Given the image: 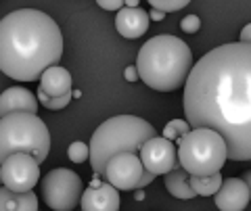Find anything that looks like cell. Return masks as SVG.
<instances>
[{"mask_svg":"<svg viewBox=\"0 0 251 211\" xmlns=\"http://www.w3.org/2000/svg\"><path fill=\"white\" fill-rule=\"evenodd\" d=\"M134 199H136V201H143V199H145V192H143V190H140V188H138V192L134 194Z\"/></svg>","mask_w":251,"mask_h":211,"instance_id":"cell-30","label":"cell"},{"mask_svg":"<svg viewBox=\"0 0 251 211\" xmlns=\"http://www.w3.org/2000/svg\"><path fill=\"white\" fill-rule=\"evenodd\" d=\"M222 176H220V171L218 174H211V176H191L188 178V184L193 186V190L195 194H199V197H209V194H216L220 190V186H222Z\"/></svg>","mask_w":251,"mask_h":211,"instance_id":"cell-18","label":"cell"},{"mask_svg":"<svg viewBox=\"0 0 251 211\" xmlns=\"http://www.w3.org/2000/svg\"><path fill=\"white\" fill-rule=\"evenodd\" d=\"M82 211H117L120 209V190L113 188L109 182L100 186H88L82 194Z\"/></svg>","mask_w":251,"mask_h":211,"instance_id":"cell-12","label":"cell"},{"mask_svg":"<svg viewBox=\"0 0 251 211\" xmlns=\"http://www.w3.org/2000/svg\"><path fill=\"white\" fill-rule=\"evenodd\" d=\"M67 157H69V161H74V163L88 161L90 159V146L86 142L75 140V142H72V144H69V148H67Z\"/></svg>","mask_w":251,"mask_h":211,"instance_id":"cell-20","label":"cell"},{"mask_svg":"<svg viewBox=\"0 0 251 211\" xmlns=\"http://www.w3.org/2000/svg\"><path fill=\"white\" fill-rule=\"evenodd\" d=\"M188 176L186 171L176 165L172 171H168L166 174V188L168 192L172 194V197H176V199H193V197H197L193 190V186L188 184Z\"/></svg>","mask_w":251,"mask_h":211,"instance_id":"cell-17","label":"cell"},{"mask_svg":"<svg viewBox=\"0 0 251 211\" xmlns=\"http://www.w3.org/2000/svg\"><path fill=\"white\" fill-rule=\"evenodd\" d=\"M0 211H38V197L34 192H15L0 186Z\"/></svg>","mask_w":251,"mask_h":211,"instance_id":"cell-16","label":"cell"},{"mask_svg":"<svg viewBox=\"0 0 251 211\" xmlns=\"http://www.w3.org/2000/svg\"><path fill=\"white\" fill-rule=\"evenodd\" d=\"M97 4L105 11H120V9H124L126 0H97Z\"/></svg>","mask_w":251,"mask_h":211,"instance_id":"cell-24","label":"cell"},{"mask_svg":"<svg viewBox=\"0 0 251 211\" xmlns=\"http://www.w3.org/2000/svg\"><path fill=\"white\" fill-rule=\"evenodd\" d=\"M38 92H42L49 98H59L72 92V73L65 67L52 65L40 75V84H38Z\"/></svg>","mask_w":251,"mask_h":211,"instance_id":"cell-15","label":"cell"},{"mask_svg":"<svg viewBox=\"0 0 251 211\" xmlns=\"http://www.w3.org/2000/svg\"><path fill=\"white\" fill-rule=\"evenodd\" d=\"M138 157L143 161L145 169L151 171L153 176H159V174L166 176L168 171L180 165L176 159V144L163 136H155L151 140H147L143 148L138 151Z\"/></svg>","mask_w":251,"mask_h":211,"instance_id":"cell-10","label":"cell"},{"mask_svg":"<svg viewBox=\"0 0 251 211\" xmlns=\"http://www.w3.org/2000/svg\"><path fill=\"white\" fill-rule=\"evenodd\" d=\"M15 153H27L44 163L50 153L46 123L34 113H11L0 117V163Z\"/></svg>","mask_w":251,"mask_h":211,"instance_id":"cell-5","label":"cell"},{"mask_svg":"<svg viewBox=\"0 0 251 211\" xmlns=\"http://www.w3.org/2000/svg\"><path fill=\"white\" fill-rule=\"evenodd\" d=\"M11 113H34L38 115V98L27 88L13 86L0 94V117Z\"/></svg>","mask_w":251,"mask_h":211,"instance_id":"cell-13","label":"cell"},{"mask_svg":"<svg viewBox=\"0 0 251 211\" xmlns=\"http://www.w3.org/2000/svg\"><path fill=\"white\" fill-rule=\"evenodd\" d=\"M72 92L65 96H59V98H49L46 94H42V92H38V103H42V107L50 109V111H59V109H65L69 103H72Z\"/></svg>","mask_w":251,"mask_h":211,"instance_id":"cell-21","label":"cell"},{"mask_svg":"<svg viewBox=\"0 0 251 211\" xmlns=\"http://www.w3.org/2000/svg\"><path fill=\"white\" fill-rule=\"evenodd\" d=\"M163 17H166L163 11H151V15H149V19H155V21H161Z\"/></svg>","mask_w":251,"mask_h":211,"instance_id":"cell-27","label":"cell"},{"mask_svg":"<svg viewBox=\"0 0 251 211\" xmlns=\"http://www.w3.org/2000/svg\"><path fill=\"white\" fill-rule=\"evenodd\" d=\"M140 0H126V6H130V9H136Z\"/></svg>","mask_w":251,"mask_h":211,"instance_id":"cell-29","label":"cell"},{"mask_svg":"<svg viewBox=\"0 0 251 211\" xmlns=\"http://www.w3.org/2000/svg\"><path fill=\"white\" fill-rule=\"evenodd\" d=\"M155 11H163V13H172V11H180L191 2V0H147Z\"/></svg>","mask_w":251,"mask_h":211,"instance_id":"cell-22","label":"cell"},{"mask_svg":"<svg viewBox=\"0 0 251 211\" xmlns=\"http://www.w3.org/2000/svg\"><path fill=\"white\" fill-rule=\"evenodd\" d=\"M138 80L157 92H172L184 86L193 69L188 44L176 36L161 34L143 44L136 59Z\"/></svg>","mask_w":251,"mask_h":211,"instance_id":"cell-3","label":"cell"},{"mask_svg":"<svg viewBox=\"0 0 251 211\" xmlns=\"http://www.w3.org/2000/svg\"><path fill=\"white\" fill-rule=\"evenodd\" d=\"M155 128L143 117L115 115L94 130L90 138V165L97 176L103 178L105 167L117 153H138L147 140L155 138Z\"/></svg>","mask_w":251,"mask_h":211,"instance_id":"cell-4","label":"cell"},{"mask_svg":"<svg viewBox=\"0 0 251 211\" xmlns=\"http://www.w3.org/2000/svg\"><path fill=\"white\" fill-rule=\"evenodd\" d=\"M124 77H126L128 82H136V80H138V69H136V65H134V67H126Z\"/></svg>","mask_w":251,"mask_h":211,"instance_id":"cell-25","label":"cell"},{"mask_svg":"<svg viewBox=\"0 0 251 211\" xmlns=\"http://www.w3.org/2000/svg\"><path fill=\"white\" fill-rule=\"evenodd\" d=\"M0 182H2V167H0Z\"/></svg>","mask_w":251,"mask_h":211,"instance_id":"cell-31","label":"cell"},{"mask_svg":"<svg viewBox=\"0 0 251 211\" xmlns=\"http://www.w3.org/2000/svg\"><path fill=\"white\" fill-rule=\"evenodd\" d=\"M251 201V192L241 178H226L220 190L214 194V203L220 211H243Z\"/></svg>","mask_w":251,"mask_h":211,"instance_id":"cell-11","label":"cell"},{"mask_svg":"<svg viewBox=\"0 0 251 211\" xmlns=\"http://www.w3.org/2000/svg\"><path fill=\"white\" fill-rule=\"evenodd\" d=\"M180 27H182V32H186V34H195V32H199V27H201V19L197 15H186V17L180 21Z\"/></svg>","mask_w":251,"mask_h":211,"instance_id":"cell-23","label":"cell"},{"mask_svg":"<svg viewBox=\"0 0 251 211\" xmlns=\"http://www.w3.org/2000/svg\"><path fill=\"white\" fill-rule=\"evenodd\" d=\"M63 36L52 17L36 9H19L0 19V71L17 82H34L57 65Z\"/></svg>","mask_w":251,"mask_h":211,"instance_id":"cell-2","label":"cell"},{"mask_svg":"<svg viewBox=\"0 0 251 211\" xmlns=\"http://www.w3.org/2000/svg\"><path fill=\"white\" fill-rule=\"evenodd\" d=\"M188 132H191V126H188L186 119H172V121H168V126L163 128V138L172 140V142H174V140L178 142Z\"/></svg>","mask_w":251,"mask_h":211,"instance_id":"cell-19","label":"cell"},{"mask_svg":"<svg viewBox=\"0 0 251 211\" xmlns=\"http://www.w3.org/2000/svg\"><path fill=\"white\" fill-rule=\"evenodd\" d=\"M182 103L188 126L222 136L230 161H251V44L228 42L203 54Z\"/></svg>","mask_w":251,"mask_h":211,"instance_id":"cell-1","label":"cell"},{"mask_svg":"<svg viewBox=\"0 0 251 211\" xmlns=\"http://www.w3.org/2000/svg\"><path fill=\"white\" fill-rule=\"evenodd\" d=\"M2 184L15 192H29L40 180V163L27 153H15L2 163Z\"/></svg>","mask_w":251,"mask_h":211,"instance_id":"cell-9","label":"cell"},{"mask_svg":"<svg viewBox=\"0 0 251 211\" xmlns=\"http://www.w3.org/2000/svg\"><path fill=\"white\" fill-rule=\"evenodd\" d=\"M241 180L247 184V188H249V192H251V169H249V171H245V174L241 176Z\"/></svg>","mask_w":251,"mask_h":211,"instance_id":"cell-28","label":"cell"},{"mask_svg":"<svg viewBox=\"0 0 251 211\" xmlns=\"http://www.w3.org/2000/svg\"><path fill=\"white\" fill-rule=\"evenodd\" d=\"M149 13L143 11V9H130V6H124V9L117 11L115 15V27L117 32H120L124 38H128V40H136L143 34H147L149 29Z\"/></svg>","mask_w":251,"mask_h":211,"instance_id":"cell-14","label":"cell"},{"mask_svg":"<svg viewBox=\"0 0 251 211\" xmlns=\"http://www.w3.org/2000/svg\"><path fill=\"white\" fill-rule=\"evenodd\" d=\"M103 180L117 190H138L155 180L151 171H147L138 153H117L109 159Z\"/></svg>","mask_w":251,"mask_h":211,"instance_id":"cell-8","label":"cell"},{"mask_svg":"<svg viewBox=\"0 0 251 211\" xmlns=\"http://www.w3.org/2000/svg\"><path fill=\"white\" fill-rule=\"evenodd\" d=\"M228 159L224 138L207 128H193L178 140V163L188 176L218 174Z\"/></svg>","mask_w":251,"mask_h":211,"instance_id":"cell-6","label":"cell"},{"mask_svg":"<svg viewBox=\"0 0 251 211\" xmlns=\"http://www.w3.org/2000/svg\"><path fill=\"white\" fill-rule=\"evenodd\" d=\"M82 178L72 169L57 167L42 178V199L54 211H72L82 201Z\"/></svg>","mask_w":251,"mask_h":211,"instance_id":"cell-7","label":"cell"},{"mask_svg":"<svg viewBox=\"0 0 251 211\" xmlns=\"http://www.w3.org/2000/svg\"><path fill=\"white\" fill-rule=\"evenodd\" d=\"M241 42L251 44V23H247V25L241 29Z\"/></svg>","mask_w":251,"mask_h":211,"instance_id":"cell-26","label":"cell"}]
</instances>
